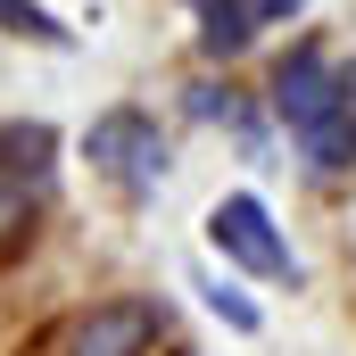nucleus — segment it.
I'll return each instance as SVG.
<instances>
[{
  "mask_svg": "<svg viewBox=\"0 0 356 356\" xmlns=\"http://www.w3.org/2000/svg\"><path fill=\"white\" fill-rule=\"evenodd\" d=\"M273 116L290 124L298 158L315 175H340L356 166V124H348V67H332L323 42H298L282 67H273Z\"/></svg>",
  "mask_w": 356,
  "mask_h": 356,
  "instance_id": "obj_1",
  "label": "nucleus"
},
{
  "mask_svg": "<svg viewBox=\"0 0 356 356\" xmlns=\"http://www.w3.org/2000/svg\"><path fill=\"white\" fill-rule=\"evenodd\" d=\"M207 241H216L241 273H257V282H290V290H298V257H290V241L273 232V216H266L257 191L216 199V207H207Z\"/></svg>",
  "mask_w": 356,
  "mask_h": 356,
  "instance_id": "obj_2",
  "label": "nucleus"
},
{
  "mask_svg": "<svg viewBox=\"0 0 356 356\" xmlns=\"http://www.w3.org/2000/svg\"><path fill=\"white\" fill-rule=\"evenodd\" d=\"M83 158L116 182V191H133V199L158 191V175H166V141H158V124H149L141 108H108V116H91Z\"/></svg>",
  "mask_w": 356,
  "mask_h": 356,
  "instance_id": "obj_3",
  "label": "nucleus"
},
{
  "mask_svg": "<svg viewBox=\"0 0 356 356\" xmlns=\"http://www.w3.org/2000/svg\"><path fill=\"white\" fill-rule=\"evenodd\" d=\"M158 332H166L158 298H99L67 323V356H149Z\"/></svg>",
  "mask_w": 356,
  "mask_h": 356,
  "instance_id": "obj_4",
  "label": "nucleus"
},
{
  "mask_svg": "<svg viewBox=\"0 0 356 356\" xmlns=\"http://www.w3.org/2000/svg\"><path fill=\"white\" fill-rule=\"evenodd\" d=\"M42 182H50V133H0V249L33 232Z\"/></svg>",
  "mask_w": 356,
  "mask_h": 356,
  "instance_id": "obj_5",
  "label": "nucleus"
},
{
  "mask_svg": "<svg viewBox=\"0 0 356 356\" xmlns=\"http://www.w3.org/2000/svg\"><path fill=\"white\" fill-rule=\"evenodd\" d=\"M0 33L42 42V50H67V42H75V25H58V17H50V8H33V0H0Z\"/></svg>",
  "mask_w": 356,
  "mask_h": 356,
  "instance_id": "obj_6",
  "label": "nucleus"
},
{
  "mask_svg": "<svg viewBox=\"0 0 356 356\" xmlns=\"http://www.w3.org/2000/svg\"><path fill=\"white\" fill-rule=\"evenodd\" d=\"M199 290H207V307H216V315H224V323H232V332H257V307H249V298H241V290H232V282H216V273H207V282H199Z\"/></svg>",
  "mask_w": 356,
  "mask_h": 356,
  "instance_id": "obj_7",
  "label": "nucleus"
},
{
  "mask_svg": "<svg viewBox=\"0 0 356 356\" xmlns=\"http://www.w3.org/2000/svg\"><path fill=\"white\" fill-rule=\"evenodd\" d=\"M241 8H249V25H290L307 0H241Z\"/></svg>",
  "mask_w": 356,
  "mask_h": 356,
  "instance_id": "obj_8",
  "label": "nucleus"
}]
</instances>
